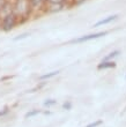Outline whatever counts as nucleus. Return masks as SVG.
Listing matches in <instances>:
<instances>
[{
	"instance_id": "10",
	"label": "nucleus",
	"mask_w": 126,
	"mask_h": 127,
	"mask_svg": "<svg viewBox=\"0 0 126 127\" xmlns=\"http://www.w3.org/2000/svg\"><path fill=\"white\" fill-rule=\"evenodd\" d=\"M59 73V70H54V72H51V73H47V74H44L42 76H40V80H46V79H51V77L56 76L57 74Z\"/></svg>"
},
{
	"instance_id": "13",
	"label": "nucleus",
	"mask_w": 126,
	"mask_h": 127,
	"mask_svg": "<svg viewBox=\"0 0 126 127\" xmlns=\"http://www.w3.org/2000/svg\"><path fill=\"white\" fill-rule=\"evenodd\" d=\"M56 104H57L56 99H46L44 102V105H45V106H53V105H56Z\"/></svg>"
},
{
	"instance_id": "16",
	"label": "nucleus",
	"mask_w": 126,
	"mask_h": 127,
	"mask_svg": "<svg viewBox=\"0 0 126 127\" xmlns=\"http://www.w3.org/2000/svg\"><path fill=\"white\" fill-rule=\"evenodd\" d=\"M8 107H5L3 110H0V117H3V116H6L7 113H8Z\"/></svg>"
},
{
	"instance_id": "15",
	"label": "nucleus",
	"mask_w": 126,
	"mask_h": 127,
	"mask_svg": "<svg viewBox=\"0 0 126 127\" xmlns=\"http://www.w3.org/2000/svg\"><path fill=\"white\" fill-rule=\"evenodd\" d=\"M63 107L65 109V110H71V109H72V103H71L70 100H67V102H65V103H64Z\"/></svg>"
},
{
	"instance_id": "1",
	"label": "nucleus",
	"mask_w": 126,
	"mask_h": 127,
	"mask_svg": "<svg viewBox=\"0 0 126 127\" xmlns=\"http://www.w3.org/2000/svg\"><path fill=\"white\" fill-rule=\"evenodd\" d=\"M33 9L29 3V0H15L14 1V14L20 19H28Z\"/></svg>"
},
{
	"instance_id": "7",
	"label": "nucleus",
	"mask_w": 126,
	"mask_h": 127,
	"mask_svg": "<svg viewBox=\"0 0 126 127\" xmlns=\"http://www.w3.org/2000/svg\"><path fill=\"white\" fill-rule=\"evenodd\" d=\"M117 17H118V15H117V14H115V15H110V16L104 17V19H102V20H100L98 22H96V23L94 24V28H98V27H101V26H105V24L111 23L112 21L116 20Z\"/></svg>"
},
{
	"instance_id": "5",
	"label": "nucleus",
	"mask_w": 126,
	"mask_h": 127,
	"mask_svg": "<svg viewBox=\"0 0 126 127\" xmlns=\"http://www.w3.org/2000/svg\"><path fill=\"white\" fill-rule=\"evenodd\" d=\"M67 3H46L45 12L47 13H58L66 8Z\"/></svg>"
},
{
	"instance_id": "3",
	"label": "nucleus",
	"mask_w": 126,
	"mask_h": 127,
	"mask_svg": "<svg viewBox=\"0 0 126 127\" xmlns=\"http://www.w3.org/2000/svg\"><path fill=\"white\" fill-rule=\"evenodd\" d=\"M108 35V31H101V32H95V33H89V35H84V36H81L79 38H75L74 40H72L73 43L80 44V43H84V42H88V40H93V39H97V38H101V37Z\"/></svg>"
},
{
	"instance_id": "2",
	"label": "nucleus",
	"mask_w": 126,
	"mask_h": 127,
	"mask_svg": "<svg viewBox=\"0 0 126 127\" xmlns=\"http://www.w3.org/2000/svg\"><path fill=\"white\" fill-rule=\"evenodd\" d=\"M19 17L15 14H9L6 17H3L2 20H0V27L3 31H10L17 23H19Z\"/></svg>"
},
{
	"instance_id": "9",
	"label": "nucleus",
	"mask_w": 126,
	"mask_h": 127,
	"mask_svg": "<svg viewBox=\"0 0 126 127\" xmlns=\"http://www.w3.org/2000/svg\"><path fill=\"white\" fill-rule=\"evenodd\" d=\"M119 54H120V51L119 50H115V51H112V52H110L108 56H105L103 60H113V59H115V58H117Z\"/></svg>"
},
{
	"instance_id": "6",
	"label": "nucleus",
	"mask_w": 126,
	"mask_h": 127,
	"mask_svg": "<svg viewBox=\"0 0 126 127\" xmlns=\"http://www.w3.org/2000/svg\"><path fill=\"white\" fill-rule=\"evenodd\" d=\"M29 3L31 6L33 12H38L43 9L46 6V0H29Z\"/></svg>"
},
{
	"instance_id": "11",
	"label": "nucleus",
	"mask_w": 126,
	"mask_h": 127,
	"mask_svg": "<svg viewBox=\"0 0 126 127\" xmlns=\"http://www.w3.org/2000/svg\"><path fill=\"white\" fill-rule=\"evenodd\" d=\"M40 113H41L40 110H31V111H29V112H27L26 113V118L35 117V116H37V114H40Z\"/></svg>"
},
{
	"instance_id": "14",
	"label": "nucleus",
	"mask_w": 126,
	"mask_h": 127,
	"mask_svg": "<svg viewBox=\"0 0 126 127\" xmlns=\"http://www.w3.org/2000/svg\"><path fill=\"white\" fill-rule=\"evenodd\" d=\"M68 0H46V3H67Z\"/></svg>"
},
{
	"instance_id": "4",
	"label": "nucleus",
	"mask_w": 126,
	"mask_h": 127,
	"mask_svg": "<svg viewBox=\"0 0 126 127\" xmlns=\"http://www.w3.org/2000/svg\"><path fill=\"white\" fill-rule=\"evenodd\" d=\"M13 13H14V2L3 0L1 5H0V20H2L3 17H6L7 15Z\"/></svg>"
},
{
	"instance_id": "12",
	"label": "nucleus",
	"mask_w": 126,
	"mask_h": 127,
	"mask_svg": "<svg viewBox=\"0 0 126 127\" xmlns=\"http://www.w3.org/2000/svg\"><path fill=\"white\" fill-rule=\"evenodd\" d=\"M102 124H103L102 120H96V121H93V123L88 124L86 127H98V126H101Z\"/></svg>"
},
{
	"instance_id": "8",
	"label": "nucleus",
	"mask_w": 126,
	"mask_h": 127,
	"mask_svg": "<svg viewBox=\"0 0 126 127\" xmlns=\"http://www.w3.org/2000/svg\"><path fill=\"white\" fill-rule=\"evenodd\" d=\"M115 67H116V63L113 60H102L97 65V69H110V68H115Z\"/></svg>"
},
{
	"instance_id": "17",
	"label": "nucleus",
	"mask_w": 126,
	"mask_h": 127,
	"mask_svg": "<svg viewBox=\"0 0 126 127\" xmlns=\"http://www.w3.org/2000/svg\"><path fill=\"white\" fill-rule=\"evenodd\" d=\"M125 79H126V75H125Z\"/></svg>"
}]
</instances>
